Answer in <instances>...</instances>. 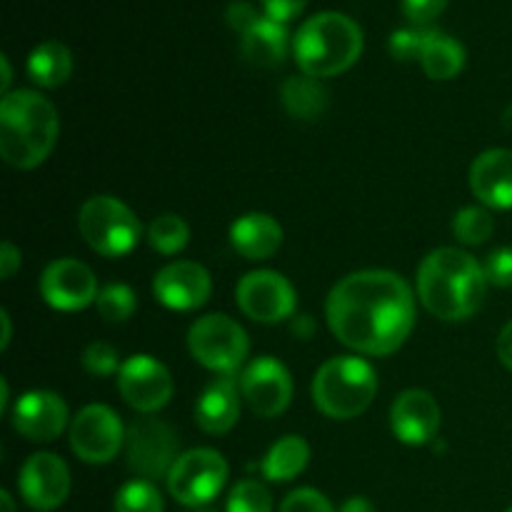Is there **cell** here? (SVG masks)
<instances>
[{
  "mask_svg": "<svg viewBox=\"0 0 512 512\" xmlns=\"http://www.w3.org/2000/svg\"><path fill=\"white\" fill-rule=\"evenodd\" d=\"M325 318L335 338L363 355H390L415 328L410 285L390 270H360L328 295Z\"/></svg>",
  "mask_w": 512,
  "mask_h": 512,
  "instance_id": "1",
  "label": "cell"
},
{
  "mask_svg": "<svg viewBox=\"0 0 512 512\" xmlns=\"http://www.w3.org/2000/svg\"><path fill=\"white\" fill-rule=\"evenodd\" d=\"M485 288V268L465 250L438 248L418 268L420 303L448 323L470 318L483 303Z\"/></svg>",
  "mask_w": 512,
  "mask_h": 512,
  "instance_id": "2",
  "label": "cell"
},
{
  "mask_svg": "<svg viewBox=\"0 0 512 512\" xmlns=\"http://www.w3.org/2000/svg\"><path fill=\"white\" fill-rule=\"evenodd\" d=\"M60 133L58 110L35 90H13L0 100V155L18 170L43 163Z\"/></svg>",
  "mask_w": 512,
  "mask_h": 512,
  "instance_id": "3",
  "label": "cell"
},
{
  "mask_svg": "<svg viewBox=\"0 0 512 512\" xmlns=\"http://www.w3.org/2000/svg\"><path fill=\"white\" fill-rule=\"evenodd\" d=\"M293 53L303 75L330 78L345 73L363 53V30L343 13H318L300 25Z\"/></svg>",
  "mask_w": 512,
  "mask_h": 512,
  "instance_id": "4",
  "label": "cell"
},
{
  "mask_svg": "<svg viewBox=\"0 0 512 512\" xmlns=\"http://www.w3.org/2000/svg\"><path fill=\"white\" fill-rule=\"evenodd\" d=\"M378 393L373 365L355 355H340L320 365L313 380V400L333 420H353L370 408Z\"/></svg>",
  "mask_w": 512,
  "mask_h": 512,
  "instance_id": "5",
  "label": "cell"
},
{
  "mask_svg": "<svg viewBox=\"0 0 512 512\" xmlns=\"http://www.w3.org/2000/svg\"><path fill=\"white\" fill-rule=\"evenodd\" d=\"M78 228L85 243L105 258L130 253L140 240V220L133 210L113 195H93L83 203Z\"/></svg>",
  "mask_w": 512,
  "mask_h": 512,
  "instance_id": "6",
  "label": "cell"
},
{
  "mask_svg": "<svg viewBox=\"0 0 512 512\" xmlns=\"http://www.w3.org/2000/svg\"><path fill=\"white\" fill-rule=\"evenodd\" d=\"M190 355L203 368L220 375H233L248 358V335L228 315H205L195 320L188 333Z\"/></svg>",
  "mask_w": 512,
  "mask_h": 512,
  "instance_id": "7",
  "label": "cell"
},
{
  "mask_svg": "<svg viewBox=\"0 0 512 512\" xmlns=\"http://www.w3.org/2000/svg\"><path fill=\"white\" fill-rule=\"evenodd\" d=\"M228 463L213 448H195L175 460L168 475V490L185 508H203L213 503L225 488Z\"/></svg>",
  "mask_w": 512,
  "mask_h": 512,
  "instance_id": "8",
  "label": "cell"
},
{
  "mask_svg": "<svg viewBox=\"0 0 512 512\" xmlns=\"http://www.w3.org/2000/svg\"><path fill=\"white\" fill-rule=\"evenodd\" d=\"M128 465L143 480L168 478L178 455V435L158 418H138L125 433Z\"/></svg>",
  "mask_w": 512,
  "mask_h": 512,
  "instance_id": "9",
  "label": "cell"
},
{
  "mask_svg": "<svg viewBox=\"0 0 512 512\" xmlns=\"http://www.w3.org/2000/svg\"><path fill=\"white\" fill-rule=\"evenodd\" d=\"M123 443L125 428L108 405H88L75 415L70 425V448L83 463H110L120 453Z\"/></svg>",
  "mask_w": 512,
  "mask_h": 512,
  "instance_id": "10",
  "label": "cell"
},
{
  "mask_svg": "<svg viewBox=\"0 0 512 512\" xmlns=\"http://www.w3.org/2000/svg\"><path fill=\"white\" fill-rule=\"evenodd\" d=\"M235 298H238V308L250 320L265 325L290 318L295 313V303H298L290 280L275 270H253L240 278Z\"/></svg>",
  "mask_w": 512,
  "mask_h": 512,
  "instance_id": "11",
  "label": "cell"
},
{
  "mask_svg": "<svg viewBox=\"0 0 512 512\" xmlns=\"http://www.w3.org/2000/svg\"><path fill=\"white\" fill-rule=\"evenodd\" d=\"M118 390L125 403L138 413H155L173 398V378L153 355H133L120 365Z\"/></svg>",
  "mask_w": 512,
  "mask_h": 512,
  "instance_id": "12",
  "label": "cell"
},
{
  "mask_svg": "<svg viewBox=\"0 0 512 512\" xmlns=\"http://www.w3.org/2000/svg\"><path fill=\"white\" fill-rule=\"evenodd\" d=\"M240 393L255 415L275 418L293 400V378L288 368L270 355L255 358L240 375Z\"/></svg>",
  "mask_w": 512,
  "mask_h": 512,
  "instance_id": "13",
  "label": "cell"
},
{
  "mask_svg": "<svg viewBox=\"0 0 512 512\" xmlns=\"http://www.w3.org/2000/svg\"><path fill=\"white\" fill-rule=\"evenodd\" d=\"M18 488L25 503L38 512H50L68 500L70 470L63 458L53 453H35L23 463Z\"/></svg>",
  "mask_w": 512,
  "mask_h": 512,
  "instance_id": "14",
  "label": "cell"
},
{
  "mask_svg": "<svg viewBox=\"0 0 512 512\" xmlns=\"http://www.w3.org/2000/svg\"><path fill=\"white\" fill-rule=\"evenodd\" d=\"M40 293L55 310H83L98 298V280L93 270L73 258H60L45 268L40 278Z\"/></svg>",
  "mask_w": 512,
  "mask_h": 512,
  "instance_id": "15",
  "label": "cell"
},
{
  "mask_svg": "<svg viewBox=\"0 0 512 512\" xmlns=\"http://www.w3.org/2000/svg\"><path fill=\"white\" fill-rule=\"evenodd\" d=\"M153 293L160 305L170 310H195L208 303L213 293L210 273L198 263L178 260L158 270L153 280Z\"/></svg>",
  "mask_w": 512,
  "mask_h": 512,
  "instance_id": "16",
  "label": "cell"
},
{
  "mask_svg": "<svg viewBox=\"0 0 512 512\" xmlns=\"http://www.w3.org/2000/svg\"><path fill=\"white\" fill-rule=\"evenodd\" d=\"M68 425V405L50 390H30L13 405V428L33 443H50Z\"/></svg>",
  "mask_w": 512,
  "mask_h": 512,
  "instance_id": "17",
  "label": "cell"
},
{
  "mask_svg": "<svg viewBox=\"0 0 512 512\" xmlns=\"http://www.w3.org/2000/svg\"><path fill=\"white\" fill-rule=\"evenodd\" d=\"M390 425L400 443L425 445L438 435L440 430V405L425 390H405L395 398L390 410Z\"/></svg>",
  "mask_w": 512,
  "mask_h": 512,
  "instance_id": "18",
  "label": "cell"
},
{
  "mask_svg": "<svg viewBox=\"0 0 512 512\" xmlns=\"http://www.w3.org/2000/svg\"><path fill=\"white\" fill-rule=\"evenodd\" d=\"M470 188L485 208H512V150L493 148L475 158L470 168Z\"/></svg>",
  "mask_w": 512,
  "mask_h": 512,
  "instance_id": "19",
  "label": "cell"
},
{
  "mask_svg": "<svg viewBox=\"0 0 512 512\" xmlns=\"http://www.w3.org/2000/svg\"><path fill=\"white\" fill-rule=\"evenodd\" d=\"M240 415V398L235 375H220L205 385L195 405V420L210 435H223L235 428Z\"/></svg>",
  "mask_w": 512,
  "mask_h": 512,
  "instance_id": "20",
  "label": "cell"
},
{
  "mask_svg": "<svg viewBox=\"0 0 512 512\" xmlns=\"http://www.w3.org/2000/svg\"><path fill=\"white\" fill-rule=\"evenodd\" d=\"M230 243L243 258L268 260L283 245V228L275 218L265 213H248L238 218L230 228Z\"/></svg>",
  "mask_w": 512,
  "mask_h": 512,
  "instance_id": "21",
  "label": "cell"
},
{
  "mask_svg": "<svg viewBox=\"0 0 512 512\" xmlns=\"http://www.w3.org/2000/svg\"><path fill=\"white\" fill-rule=\"evenodd\" d=\"M288 30L268 15L260 18L248 33L240 35V53L255 68H275L288 55Z\"/></svg>",
  "mask_w": 512,
  "mask_h": 512,
  "instance_id": "22",
  "label": "cell"
},
{
  "mask_svg": "<svg viewBox=\"0 0 512 512\" xmlns=\"http://www.w3.org/2000/svg\"><path fill=\"white\" fill-rule=\"evenodd\" d=\"M280 100L293 118L310 123V120H318L328 108V90L318 78L293 75L280 88Z\"/></svg>",
  "mask_w": 512,
  "mask_h": 512,
  "instance_id": "23",
  "label": "cell"
},
{
  "mask_svg": "<svg viewBox=\"0 0 512 512\" xmlns=\"http://www.w3.org/2000/svg\"><path fill=\"white\" fill-rule=\"evenodd\" d=\"M308 460V443L300 435H285L268 450L260 468H263V475L270 483H290L308 468Z\"/></svg>",
  "mask_w": 512,
  "mask_h": 512,
  "instance_id": "24",
  "label": "cell"
},
{
  "mask_svg": "<svg viewBox=\"0 0 512 512\" xmlns=\"http://www.w3.org/2000/svg\"><path fill=\"white\" fill-rule=\"evenodd\" d=\"M73 73V55L58 40L40 43L28 58V75L40 88H58Z\"/></svg>",
  "mask_w": 512,
  "mask_h": 512,
  "instance_id": "25",
  "label": "cell"
},
{
  "mask_svg": "<svg viewBox=\"0 0 512 512\" xmlns=\"http://www.w3.org/2000/svg\"><path fill=\"white\" fill-rule=\"evenodd\" d=\"M423 70L433 80H450L465 68V48L450 35L433 30L428 45L423 50Z\"/></svg>",
  "mask_w": 512,
  "mask_h": 512,
  "instance_id": "26",
  "label": "cell"
},
{
  "mask_svg": "<svg viewBox=\"0 0 512 512\" xmlns=\"http://www.w3.org/2000/svg\"><path fill=\"white\" fill-rule=\"evenodd\" d=\"M148 240L158 253L163 255H175L188 245L190 240V228L180 215L165 213L160 218L153 220L148 230Z\"/></svg>",
  "mask_w": 512,
  "mask_h": 512,
  "instance_id": "27",
  "label": "cell"
},
{
  "mask_svg": "<svg viewBox=\"0 0 512 512\" xmlns=\"http://www.w3.org/2000/svg\"><path fill=\"white\" fill-rule=\"evenodd\" d=\"M493 230H495L493 215H490L488 208H480V205L463 208L453 220L455 238L465 245L488 243L490 235H493Z\"/></svg>",
  "mask_w": 512,
  "mask_h": 512,
  "instance_id": "28",
  "label": "cell"
},
{
  "mask_svg": "<svg viewBox=\"0 0 512 512\" xmlns=\"http://www.w3.org/2000/svg\"><path fill=\"white\" fill-rule=\"evenodd\" d=\"M115 512H163V495L150 480L125 483L115 495Z\"/></svg>",
  "mask_w": 512,
  "mask_h": 512,
  "instance_id": "29",
  "label": "cell"
},
{
  "mask_svg": "<svg viewBox=\"0 0 512 512\" xmlns=\"http://www.w3.org/2000/svg\"><path fill=\"white\" fill-rule=\"evenodd\" d=\"M95 305H98L100 318H105L108 323H125L138 308V300H135V293L128 285L113 283L100 290Z\"/></svg>",
  "mask_w": 512,
  "mask_h": 512,
  "instance_id": "30",
  "label": "cell"
},
{
  "mask_svg": "<svg viewBox=\"0 0 512 512\" xmlns=\"http://www.w3.org/2000/svg\"><path fill=\"white\" fill-rule=\"evenodd\" d=\"M225 512H273V495L260 480H240L230 493Z\"/></svg>",
  "mask_w": 512,
  "mask_h": 512,
  "instance_id": "31",
  "label": "cell"
},
{
  "mask_svg": "<svg viewBox=\"0 0 512 512\" xmlns=\"http://www.w3.org/2000/svg\"><path fill=\"white\" fill-rule=\"evenodd\" d=\"M435 28H420V25H413V28H405V30H395L390 35V55L395 60H420L423 58V50L428 45L430 35H433Z\"/></svg>",
  "mask_w": 512,
  "mask_h": 512,
  "instance_id": "32",
  "label": "cell"
},
{
  "mask_svg": "<svg viewBox=\"0 0 512 512\" xmlns=\"http://www.w3.org/2000/svg\"><path fill=\"white\" fill-rule=\"evenodd\" d=\"M83 368L88 370L90 375H98V378L120 373L118 350L110 343H105V340H95V343H90L88 348L83 350Z\"/></svg>",
  "mask_w": 512,
  "mask_h": 512,
  "instance_id": "33",
  "label": "cell"
},
{
  "mask_svg": "<svg viewBox=\"0 0 512 512\" xmlns=\"http://www.w3.org/2000/svg\"><path fill=\"white\" fill-rule=\"evenodd\" d=\"M280 512H335L333 503L313 488L293 490L280 505Z\"/></svg>",
  "mask_w": 512,
  "mask_h": 512,
  "instance_id": "34",
  "label": "cell"
},
{
  "mask_svg": "<svg viewBox=\"0 0 512 512\" xmlns=\"http://www.w3.org/2000/svg\"><path fill=\"white\" fill-rule=\"evenodd\" d=\"M485 278L498 288H512V248H498L485 260Z\"/></svg>",
  "mask_w": 512,
  "mask_h": 512,
  "instance_id": "35",
  "label": "cell"
},
{
  "mask_svg": "<svg viewBox=\"0 0 512 512\" xmlns=\"http://www.w3.org/2000/svg\"><path fill=\"white\" fill-rule=\"evenodd\" d=\"M445 5H448V0H403V13L413 25L428 28L443 13Z\"/></svg>",
  "mask_w": 512,
  "mask_h": 512,
  "instance_id": "36",
  "label": "cell"
},
{
  "mask_svg": "<svg viewBox=\"0 0 512 512\" xmlns=\"http://www.w3.org/2000/svg\"><path fill=\"white\" fill-rule=\"evenodd\" d=\"M225 20H228V25L235 30V33L243 35V33H248L255 23H258L260 15H258V10H255L250 3H245V0H233V3L228 5Z\"/></svg>",
  "mask_w": 512,
  "mask_h": 512,
  "instance_id": "37",
  "label": "cell"
},
{
  "mask_svg": "<svg viewBox=\"0 0 512 512\" xmlns=\"http://www.w3.org/2000/svg\"><path fill=\"white\" fill-rule=\"evenodd\" d=\"M308 5V0H263V8L268 13L270 20H278V23H288L295 15H300Z\"/></svg>",
  "mask_w": 512,
  "mask_h": 512,
  "instance_id": "38",
  "label": "cell"
},
{
  "mask_svg": "<svg viewBox=\"0 0 512 512\" xmlns=\"http://www.w3.org/2000/svg\"><path fill=\"white\" fill-rule=\"evenodd\" d=\"M15 270H20V250L5 240L3 248H0V275H3V280H10Z\"/></svg>",
  "mask_w": 512,
  "mask_h": 512,
  "instance_id": "39",
  "label": "cell"
},
{
  "mask_svg": "<svg viewBox=\"0 0 512 512\" xmlns=\"http://www.w3.org/2000/svg\"><path fill=\"white\" fill-rule=\"evenodd\" d=\"M498 358L505 368L512 370V320L503 328L498 338Z\"/></svg>",
  "mask_w": 512,
  "mask_h": 512,
  "instance_id": "40",
  "label": "cell"
},
{
  "mask_svg": "<svg viewBox=\"0 0 512 512\" xmlns=\"http://www.w3.org/2000/svg\"><path fill=\"white\" fill-rule=\"evenodd\" d=\"M290 328H293V333L298 335L300 340H310V338H313V333H315V320H313V315H308V313L295 315L293 325H290Z\"/></svg>",
  "mask_w": 512,
  "mask_h": 512,
  "instance_id": "41",
  "label": "cell"
},
{
  "mask_svg": "<svg viewBox=\"0 0 512 512\" xmlns=\"http://www.w3.org/2000/svg\"><path fill=\"white\" fill-rule=\"evenodd\" d=\"M340 512H375V508L368 498H363V495H355V498L345 500Z\"/></svg>",
  "mask_w": 512,
  "mask_h": 512,
  "instance_id": "42",
  "label": "cell"
},
{
  "mask_svg": "<svg viewBox=\"0 0 512 512\" xmlns=\"http://www.w3.org/2000/svg\"><path fill=\"white\" fill-rule=\"evenodd\" d=\"M0 68H3V80H0V90H3V93L8 95L10 80H13V70H10L8 55H0Z\"/></svg>",
  "mask_w": 512,
  "mask_h": 512,
  "instance_id": "43",
  "label": "cell"
},
{
  "mask_svg": "<svg viewBox=\"0 0 512 512\" xmlns=\"http://www.w3.org/2000/svg\"><path fill=\"white\" fill-rule=\"evenodd\" d=\"M0 323H3V340H0V348H8V343H10V335H13V328H10V315H8V310H3V313H0Z\"/></svg>",
  "mask_w": 512,
  "mask_h": 512,
  "instance_id": "44",
  "label": "cell"
},
{
  "mask_svg": "<svg viewBox=\"0 0 512 512\" xmlns=\"http://www.w3.org/2000/svg\"><path fill=\"white\" fill-rule=\"evenodd\" d=\"M0 505H3V512H15V503H13V498H10L8 490H3V493H0Z\"/></svg>",
  "mask_w": 512,
  "mask_h": 512,
  "instance_id": "45",
  "label": "cell"
},
{
  "mask_svg": "<svg viewBox=\"0 0 512 512\" xmlns=\"http://www.w3.org/2000/svg\"><path fill=\"white\" fill-rule=\"evenodd\" d=\"M0 390H3V398H0V410H8V395H10V388H8V380H0Z\"/></svg>",
  "mask_w": 512,
  "mask_h": 512,
  "instance_id": "46",
  "label": "cell"
},
{
  "mask_svg": "<svg viewBox=\"0 0 512 512\" xmlns=\"http://www.w3.org/2000/svg\"><path fill=\"white\" fill-rule=\"evenodd\" d=\"M505 512H512V508H508V510H505Z\"/></svg>",
  "mask_w": 512,
  "mask_h": 512,
  "instance_id": "47",
  "label": "cell"
}]
</instances>
